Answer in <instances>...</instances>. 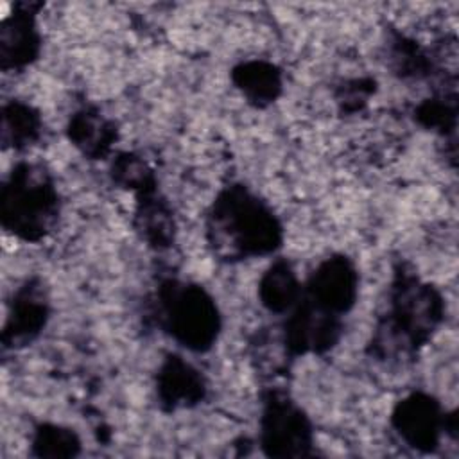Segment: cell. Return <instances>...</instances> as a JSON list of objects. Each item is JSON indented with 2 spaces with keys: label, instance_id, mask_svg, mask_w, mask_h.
<instances>
[{
  "label": "cell",
  "instance_id": "obj_6",
  "mask_svg": "<svg viewBox=\"0 0 459 459\" xmlns=\"http://www.w3.org/2000/svg\"><path fill=\"white\" fill-rule=\"evenodd\" d=\"M262 294H264V303L274 310L289 307L296 294V283L289 267L285 265L274 267L264 280Z\"/></svg>",
  "mask_w": 459,
  "mask_h": 459
},
{
  "label": "cell",
  "instance_id": "obj_3",
  "mask_svg": "<svg viewBox=\"0 0 459 459\" xmlns=\"http://www.w3.org/2000/svg\"><path fill=\"white\" fill-rule=\"evenodd\" d=\"M264 446L271 455H299L308 446V425L301 412L281 402L271 403L264 418Z\"/></svg>",
  "mask_w": 459,
  "mask_h": 459
},
{
  "label": "cell",
  "instance_id": "obj_8",
  "mask_svg": "<svg viewBox=\"0 0 459 459\" xmlns=\"http://www.w3.org/2000/svg\"><path fill=\"white\" fill-rule=\"evenodd\" d=\"M170 375H167L163 389H170L169 398H194L195 389L199 387L197 378L194 377V371L188 369V366L174 362L167 369Z\"/></svg>",
  "mask_w": 459,
  "mask_h": 459
},
{
  "label": "cell",
  "instance_id": "obj_2",
  "mask_svg": "<svg viewBox=\"0 0 459 459\" xmlns=\"http://www.w3.org/2000/svg\"><path fill=\"white\" fill-rule=\"evenodd\" d=\"M170 325L185 346H206L217 328V314L210 298L199 289H186L174 296L169 308Z\"/></svg>",
  "mask_w": 459,
  "mask_h": 459
},
{
  "label": "cell",
  "instance_id": "obj_4",
  "mask_svg": "<svg viewBox=\"0 0 459 459\" xmlns=\"http://www.w3.org/2000/svg\"><path fill=\"white\" fill-rule=\"evenodd\" d=\"M398 432L416 448H432L439 436V411L427 396H411L396 411Z\"/></svg>",
  "mask_w": 459,
  "mask_h": 459
},
{
  "label": "cell",
  "instance_id": "obj_1",
  "mask_svg": "<svg viewBox=\"0 0 459 459\" xmlns=\"http://www.w3.org/2000/svg\"><path fill=\"white\" fill-rule=\"evenodd\" d=\"M217 230L237 240L244 251H267L278 238L273 217L253 199L235 194L222 199L215 212Z\"/></svg>",
  "mask_w": 459,
  "mask_h": 459
},
{
  "label": "cell",
  "instance_id": "obj_9",
  "mask_svg": "<svg viewBox=\"0 0 459 459\" xmlns=\"http://www.w3.org/2000/svg\"><path fill=\"white\" fill-rule=\"evenodd\" d=\"M41 455H74L77 448V439L72 432L61 429H50L39 432L36 441Z\"/></svg>",
  "mask_w": 459,
  "mask_h": 459
},
{
  "label": "cell",
  "instance_id": "obj_5",
  "mask_svg": "<svg viewBox=\"0 0 459 459\" xmlns=\"http://www.w3.org/2000/svg\"><path fill=\"white\" fill-rule=\"evenodd\" d=\"M353 271L344 260L325 264L314 278V292L326 307L344 308L353 298Z\"/></svg>",
  "mask_w": 459,
  "mask_h": 459
},
{
  "label": "cell",
  "instance_id": "obj_7",
  "mask_svg": "<svg viewBox=\"0 0 459 459\" xmlns=\"http://www.w3.org/2000/svg\"><path fill=\"white\" fill-rule=\"evenodd\" d=\"M74 140L77 145L88 147V151L100 149V145H106L108 138V126L106 122L99 120L93 115H81L74 120Z\"/></svg>",
  "mask_w": 459,
  "mask_h": 459
}]
</instances>
